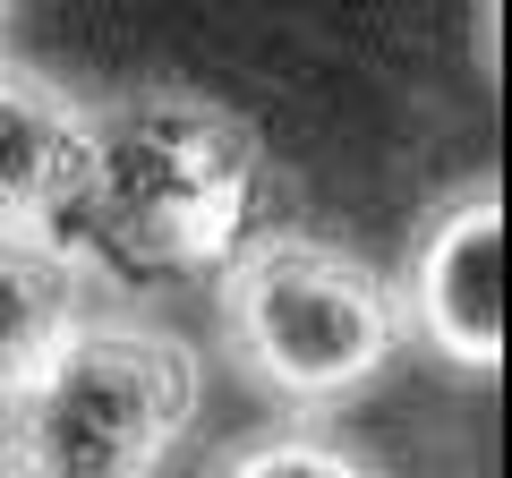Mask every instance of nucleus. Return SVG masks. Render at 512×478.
I'll return each mask as SVG.
<instances>
[{
	"mask_svg": "<svg viewBox=\"0 0 512 478\" xmlns=\"http://www.w3.org/2000/svg\"><path fill=\"white\" fill-rule=\"evenodd\" d=\"M94 188V111L0 60V231H43Z\"/></svg>",
	"mask_w": 512,
	"mask_h": 478,
	"instance_id": "5",
	"label": "nucleus"
},
{
	"mask_svg": "<svg viewBox=\"0 0 512 478\" xmlns=\"http://www.w3.org/2000/svg\"><path fill=\"white\" fill-rule=\"evenodd\" d=\"M86 316L94 308L77 248H60L52 231H0V393H18Z\"/></svg>",
	"mask_w": 512,
	"mask_h": 478,
	"instance_id": "6",
	"label": "nucleus"
},
{
	"mask_svg": "<svg viewBox=\"0 0 512 478\" xmlns=\"http://www.w3.org/2000/svg\"><path fill=\"white\" fill-rule=\"evenodd\" d=\"M410 308L453 368L504 359V205L495 188H461L453 205H436L419 265H410Z\"/></svg>",
	"mask_w": 512,
	"mask_h": 478,
	"instance_id": "4",
	"label": "nucleus"
},
{
	"mask_svg": "<svg viewBox=\"0 0 512 478\" xmlns=\"http://www.w3.org/2000/svg\"><path fill=\"white\" fill-rule=\"evenodd\" d=\"M197 350L146 316H86L0 410V478H163L197 419Z\"/></svg>",
	"mask_w": 512,
	"mask_h": 478,
	"instance_id": "1",
	"label": "nucleus"
},
{
	"mask_svg": "<svg viewBox=\"0 0 512 478\" xmlns=\"http://www.w3.org/2000/svg\"><path fill=\"white\" fill-rule=\"evenodd\" d=\"M256 197V129L205 94H120L94 111L86 214L137 265H214Z\"/></svg>",
	"mask_w": 512,
	"mask_h": 478,
	"instance_id": "2",
	"label": "nucleus"
},
{
	"mask_svg": "<svg viewBox=\"0 0 512 478\" xmlns=\"http://www.w3.org/2000/svg\"><path fill=\"white\" fill-rule=\"evenodd\" d=\"M214 478H384V470H376V461H359L350 444L316 436V427H282V436L231 453Z\"/></svg>",
	"mask_w": 512,
	"mask_h": 478,
	"instance_id": "7",
	"label": "nucleus"
},
{
	"mask_svg": "<svg viewBox=\"0 0 512 478\" xmlns=\"http://www.w3.org/2000/svg\"><path fill=\"white\" fill-rule=\"evenodd\" d=\"M222 325H231L239 359H248V376L265 393H282L299 410H325L384 376L402 316H393V291L350 248L282 231V239H256V248L231 257Z\"/></svg>",
	"mask_w": 512,
	"mask_h": 478,
	"instance_id": "3",
	"label": "nucleus"
},
{
	"mask_svg": "<svg viewBox=\"0 0 512 478\" xmlns=\"http://www.w3.org/2000/svg\"><path fill=\"white\" fill-rule=\"evenodd\" d=\"M0 43H9V0H0ZM0 60H9V52H0Z\"/></svg>",
	"mask_w": 512,
	"mask_h": 478,
	"instance_id": "8",
	"label": "nucleus"
}]
</instances>
